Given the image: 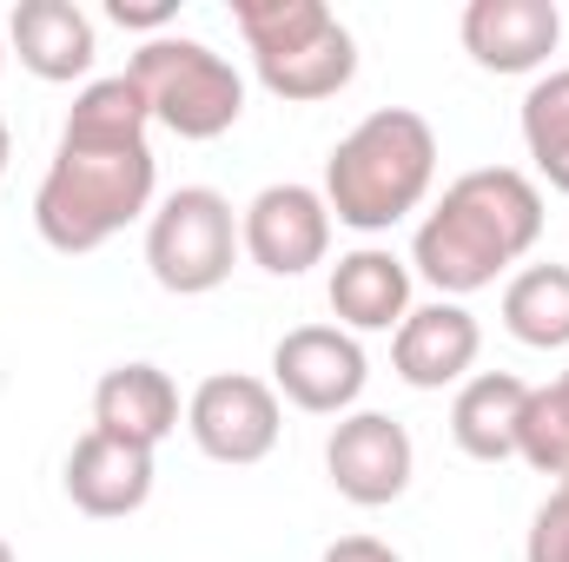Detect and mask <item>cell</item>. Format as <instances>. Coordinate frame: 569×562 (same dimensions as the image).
I'll return each mask as SVG.
<instances>
[{
  "instance_id": "6da1fadb",
  "label": "cell",
  "mask_w": 569,
  "mask_h": 562,
  "mask_svg": "<svg viewBox=\"0 0 569 562\" xmlns=\"http://www.w3.org/2000/svg\"><path fill=\"white\" fill-rule=\"evenodd\" d=\"M146 133H152V113L133 73H107L73 93V113L33 192V232L60 259H87L113 245L133 219H152L159 159Z\"/></svg>"
},
{
  "instance_id": "7a4b0ae2",
  "label": "cell",
  "mask_w": 569,
  "mask_h": 562,
  "mask_svg": "<svg viewBox=\"0 0 569 562\" xmlns=\"http://www.w3.org/2000/svg\"><path fill=\"white\" fill-rule=\"evenodd\" d=\"M543 239V185L517 165H477L443 185V199L425 212L411 239V279H425L437 298H470L497 284L510 265H523Z\"/></svg>"
},
{
  "instance_id": "3957f363",
  "label": "cell",
  "mask_w": 569,
  "mask_h": 562,
  "mask_svg": "<svg viewBox=\"0 0 569 562\" xmlns=\"http://www.w3.org/2000/svg\"><path fill=\"white\" fill-rule=\"evenodd\" d=\"M437 185V133L411 107H378L365 113L325 159V205L331 225H351L365 239L405 225Z\"/></svg>"
},
{
  "instance_id": "277c9868",
  "label": "cell",
  "mask_w": 569,
  "mask_h": 562,
  "mask_svg": "<svg viewBox=\"0 0 569 562\" xmlns=\"http://www.w3.org/2000/svg\"><path fill=\"white\" fill-rule=\"evenodd\" d=\"M259 87L284 107L338 100L358 80V40L325 0H232Z\"/></svg>"
},
{
  "instance_id": "5b68a950",
  "label": "cell",
  "mask_w": 569,
  "mask_h": 562,
  "mask_svg": "<svg viewBox=\"0 0 569 562\" xmlns=\"http://www.w3.org/2000/svg\"><path fill=\"white\" fill-rule=\"evenodd\" d=\"M127 73L146 93L152 127H166L179 140H219V133H232L246 120V73L219 47L192 40V33L140 40Z\"/></svg>"
},
{
  "instance_id": "8992f818",
  "label": "cell",
  "mask_w": 569,
  "mask_h": 562,
  "mask_svg": "<svg viewBox=\"0 0 569 562\" xmlns=\"http://www.w3.org/2000/svg\"><path fill=\"white\" fill-rule=\"evenodd\" d=\"M239 252H246L239 245V212L212 185H179L146 219V265H152V284L172 291V298L219 291L232 279Z\"/></svg>"
},
{
  "instance_id": "52a82bcc",
  "label": "cell",
  "mask_w": 569,
  "mask_h": 562,
  "mask_svg": "<svg viewBox=\"0 0 569 562\" xmlns=\"http://www.w3.org/2000/svg\"><path fill=\"white\" fill-rule=\"evenodd\" d=\"M371 358L345 324H298L272 344V391L305 418H351L365 398Z\"/></svg>"
},
{
  "instance_id": "ba28073f",
  "label": "cell",
  "mask_w": 569,
  "mask_h": 562,
  "mask_svg": "<svg viewBox=\"0 0 569 562\" xmlns=\"http://www.w3.org/2000/svg\"><path fill=\"white\" fill-rule=\"evenodd\" d=\"M186 430L212 463H266L284 436V404L272 391V378L252 371H212L192 398H186Z\"/></svg>"
},
{
  "instance_id": "9c48e42d",
  "label": "cell",
  "mask_w": 569,
  "mask_h": 562,
  "mask_svg": "<svg viewBox=\"0 0 569 562\" xmlns=\"http://www.w3.org/2000/svg\"><path fill=\"white\" fill-rule=\"evenodd\" d=\"M411 470H418V443L411 430L385 411H351V418L331 423L325 436V476L345 503L358 510H385L411 490Z\"/></svg>"
},
{
  "instance_id": "30bf717a",
  "label": "cell",
  "mask_w": 569,
  "mask_h": 562,
  "mask_svg": "<svg viewBox=\"0 0 569 562\" xmlns=\"http://www.w3.org/2000/svg\"><path fill=\"white\" fill-rule=\"evenodd\" d=\"M239 245L259 272L272 279H305L311 265L331 259V205L318 185H298V179H279L266 185L246 212H239Z\"/></svg>"
},
{
  "instance_id": "8fae6325",
  "label": "cell",
  "mask_w": 569,
  "mask_h": 562,
  "mask_svg": "<svg viewBox=\"0 0 569 562\" xmlns=\"http://www.w3.org/2000/svg\"><path fill=\"white\" fill-rule=\"evenodd\" d=\"M457 40L483 73H543L563 47V13L557 0H470Z\"/></svg>"
},
{
  "instance_id": "7c38bea8",
  "label": "cell",
  "mask_w": 569,
  "mask_h": 562,
  "mask_svg": "<svg viewBox=\"0 0 569 562\" xmlns=\"http://www.w3.org/2000/svg\"><path fill=\"white\" fill-rule=\"evenodd\" d=\"M477 351H483V324L457 298L411 304V318L391 331V371L411 391H450V384H463L477 371Z\"/></svg>"
},
{
  "instance_id": "4fadbf2b",
  "label": "cell",
  "mask_w": 569,
  "mask_h": 562,
  "mask_svg": "<svg viewBox=\"0 0 569 562\" xmlns=\"http://www.w3.org/2000/svg\"><path fill=\"white\" fill-rule=\"evenodd\" d=\"M152 450L127 443V436H107V430H87L73 450H67V503L93 523H113V516H133L152 496Z\"/></svg>"
},
{
  "instance_id": "5bb4252c",
  "label": "cell",
  "mask_w": 569,
  "mask_h": 562,
  "mask_svg": "<svg viewBox=\"0 0 569 562\" xmlns=\"http://www.w3.org/2000/svg\"><path fill=\"white\" fill-rule=\"evenodd\" d=\"M7 53H20V67L33 80L67 87V80H93L100 33H93L87 7H73V0H20L7 13Z\"/></svg>"
},
{
  "instance_id": "9a60e30c",
  "label": "cell",
  "mask_w": 569,
  "mask_h": 562,
  "mask_svg": "<svg viewBox=\"0 0 569 562\" xmlns=\"http://www.w3.org/2000/svg\"><path fill=\"white\" fill-rule=\"evenodd\" d=\"M331 318L358 338V331H398L411 318V259H398L391 245H358L331 265Z\"/></svg>"
},
{
  "instance_id": "2e32d148",
  "label": "cell",
  "mask_w": 569,
  "mask_h": 562,
  "mask_svg": "<svg viewBox=\"0 0 569 562\" xmlns=\"http://www.w3.org/2000/svg\"><path fill=\"white\" fill-rule=\"evenodd\" d=\"M93 430L107 436H127L140 450H159L172 430H179V384L159 371V364H113L100 384H93Z\"/></svg>"
},
{
  "instance_id": "e0dca14e",
  "label": "cell",
  "mask_w": 569,
  "mask_h": 562,
  "mask_svg": "<svg viewBox=\"0 0 569 562\" xmlns=\"http://www.w3.org/2000/svg\"><path fill=\"white\" fill-rule=\"evenodd\" d=\"M530 404V384L510 371H470L450 398V436L477 463H510L517 456V423Z\"/></svg>"
},
{
  "instance_id": "ac0fdd59",
  "label": "cell",
  "mask_w": 569,
  "mask_h": 562,
  "mask_svg": "<svg viewBox=\"0 0 569 562\" xmlns=\"http://www.w3.org/2000/svg\"><path fill=\"white\" fill-rule=\"evenodd\" d=\"M503 331L523 351H569V265H523L503 284Z\"/></svg>"
},
{
  "instance_id": "d6986e66",
  "label": "cell",
  "mask_w": 569,
  "mask_h": 562,
  "mask_svg": "<svg viewBox=\"0 0 569 562\" xmlns=\"http://www.w3.org/2000/svg\"><path fill=\"white\" fill-rule=\"evenodd\" d=\"M523 152L550 192H569V67H550L523 93Z\"/></svg>"
},
{
  "instance_id": "ffe728a7",
  "label": "cell",
  "mask_w": 569,
  "mask_h": 562,
  "mask_svg": "<svg viewBox=\"0 0 569 562\" xmlns=\"http://www.w3.org/2000/svg\"><path fill=\"white\" fill-rule=\"evenodd\" d=\"M517 456L537 476H569V404L557 384H530V404L517 423Z\"/></svg>"
},
{
  "instance_id": "44dd1931",
  "label": "cell",
  "mask_w": 569,
  "mask_h": 562,
  "mask_svg": "<svg viewBox=\"0 0 569 562\" xmlns=\"http://www.w3.org/2000/svg\"><path fill=\"white\" fill-rule=\"evenodd\" d=\"M523 562H569V476H557V490H550L543 510L530 516Z\"/></svg>"
},
{
  "instance_id": "7402d4cb",
  "label": "cell",
  "mask_w": 569,
  "mask_h": 562,
  "mask_svg": "<svg viewBox=\"0 0 569 562\" xmlns=\"http://www.w3.org/2000/svg\"><path fill=\"white\" fill-rule=\"evenodd\" d=\"M107 13H113L120 27L146 33V40H159V33H172V13H179V7H172V0H152V7H127V0H113Z\"/></svg>"
},
{
  "instance_id": "603a6c76",
  "label": "cell",
  "mask_w": 569,
  "mask_h": 562,
  "mask_svg": "<svg viewBox=\"0 0 569 562\" xmlns=\"http://www.w3.org/2000/svg\"><path fill=\"white\" fill-rule=\"evenodd\" d=\"M318 562H405V556L391 543H378V536H338Z\"/></svg>"
},
{
  "instance_id": "cb8c5ba5",
  "label": "cell",
  "mask_w": 569,
  "mask_h": 562,
  "mask_svg": "<svg viewBox=\"0 0 569 562\" xmlns=\"http://www.w3.org/2000/svg\"><path fill=\"white\" fill-rule=\"evenodd\" d=\"M7 159H13V133H7V120H0V179H7Z\"/></svg>"
},
{
  "instance_id": "d4e9b609",
  "label": "cell",
  "mask_w": 569,
  "mask_h": 562,
  "mask_svg": "<svg viewBox=\"0 0 569 562\" xmlns=\"http://www.w3.org/2000/svg\"><path fill=\"white\" fill-rule=\"evenodd\" d=\"M0 562H20V556H13V543H7V536H0Z\"/></svg>"
},
{
  "instance_id": "484cf974",
  "label": "cell",
  "mask_w": 569,
  "mask_h": 562,
  "mask_svg": "<svg viewBox=\"0 0 569 562\" xmlns=\"http://www.w3.org/2000/svg\"><path fill=\"white\" fill-rule=\"evenodd\" d=\"M557 391H563V404H569V371H563V378H557Z\"/></svg>"
},
{
  "instance_id": "4316f807",
  "label": "cell",
  "mask_w": 569,
  "mask_h": 562,
  "mask_svg": "<svg viewBox=\"0 0 569 562\" xmlns=\"http://www.w3.org/2000/svg\"><path fill=\"white\" fill-rule=\"evenodd\" d=\"M0 73H7V33H0Z\"/></svg>"
}]
</instances>
